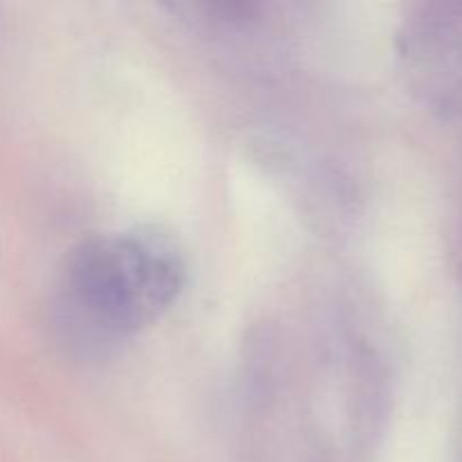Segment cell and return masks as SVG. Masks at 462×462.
Returning a JSON list of instances; mask_svg holds the SVG:
<instances>
[{"mask_svg": "<svg viewBox=\"0 0 462 462\" xmlns=\"http://www.w3.org/2000/svg\"><path fill=\"white\" fill-rule=\"evenodd\" d=\"M185 269L165 239L106 233L81 244L68 266L70 300L104 332L125 334L153 323L179 296Z\"/></svg>", "mask_w": 462, "mask_h": 462, "instance_id": "1", "label": "cell"}]
</instances>
